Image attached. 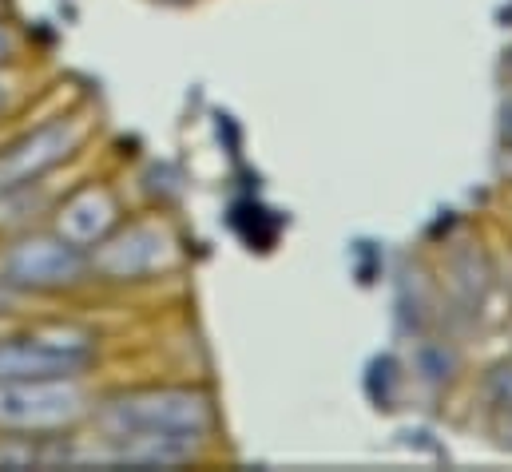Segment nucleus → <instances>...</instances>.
Wrapping results in <instances>:
<instances>
[{
    "label": "nucleus",
    "instance_id": "nucleus-1",
    "mask_svg": "<svg viewBox=\"0 0 512 472\" xmlns=\"http://www.w3.org/2000/svg\"><path fill=\"white\" fill-rule=\"evenodd\" d=\"M100 365V334L76 318H36L0 330V385L92 377Z\"/></svg>",
    "mask_w": 512,
    "mask_h": 472
},
{
    "label": "nucleus",
    "instance_id": "nucleus-2",
    "mask_svg": "<svg viewBox=\"0 0 512 472\" xmlns=\"http://www.w3.org/2000/svg\"><path fill=\"white\" fill-rule=\"evenodd\" d=\"M0 278L20 298H72L92 282L88 250L44 227H16L0 238Z\"/></svg>",
    "mask_w": 512,
    "mask_h": 472
},
{
    "label": "nucleus",
    "instance_id": "nucleus-3",
    "mask_svg": "<svg viewBox=\"0 0 512 472\" xmlns=\"http://www.w3.org/2000/svg\"><path fill=\"white\" fill-rule=\"evenodd\" d=\"M92 108H64L0 143V199L44 187L92 139Z\"/></svg>",
    "mask_w": 512,
    "mask_h": 472
},
{
    "label": "nucleus",
    "instance_id": "nucleus-4",
    "mask_svg": "<svg viewBox=\"0 0 512 472\" xmlns=\"http://www.w3.org/2000/svg\"><path fill=\"white\" fill-rule=\"evenodd\" d=\"M183 238L159 211L128 215L96 250H88L92 282L104 286H143L175 274L183 266Z\"/></svg>",
    "mask_w": 512,
    "mask_h": 472
},
{
    "label": "nucleus",
    "instance_id": "nucleus-5",
    "mask_svg": "<svg viewBox=\"0 0 512 472\" xmlns=\"http://www.w3.org/2000/svg\"><path fill=\"white\" fill-rule=\"evenodd\" d=\"M92 377H56V381H8L0 385V433L20 437H68L92 425L100 389Z\"/></svg>",
    "mask_w": 512,
    "mask_h": 472
},
{
    "label": "nucleus",
    "instance_id": "nucleus-6",
    "mask_svg": "<svg viewBox=\"0 0 512 472\" xmlns=\"http://www.w3.org/2000/svg\"><path fill=\"white\" fill-rule=\"evenodd\" d=\"M128 203L112 179H80L48 203V227L80 250H96L128 219Z\"/></svg>",
    "mask_w": 512,
    "mask_h": 472
},
{
    "label": "nucleus",
    "instance_id": "nucleus-7",
    "mask_svg": "<svg viewBox=\"0 0 512 472\" xmlns=\"http://www.w3.org/2000/svg\"><path fill=\"white\" fill-rule=\"evenodd\" d=\"M24 76H28V64L0 68V127H8L24 104Z\"/></svg>",
    "mask_w": 512,
    "mask_h": 472
},
{
    "label": "nucleus",
    "instance_id": "nucleus-8",
    "mask_svg": "<svg viewBox=\"0 0 512 472\" xmlns=\"http://www.w3.org/2000/svg\"><path fill=\"white\" fill-rule=\"evenodd\" d=\"M12 64H28V32L0 12V68H12Z\"/></svg>",
    "mask_w": 512,
    "mask_h": 472
},
{
    "label": "nucleus",
    "instance_id": "nucleus-9",
    "mask_svg": "<svg viewBox=\"0 0 512 472\" xmlns=\"http://www.w3.org/2000/svg\"><path fill=\"white\" fill-rule=\"evenodd\" d=\"M485 393H489V405L493 409H509L512 413V357H501L497 365H489Z\"/></svg>",
    "mask_w": 512,
    "mask_h": 472
},
{
    "label": "nucleus",
    "instance_id": "nucleus-10",
    "mask_svg": "<svg viewBox=\"0 0 512 472\" xmlns=\"http://www.w3.org/2000/svg\"><path fill=\"white\" fill-rule=\"evenodd\" d=\"M20 302H24V298H20V294H16V290H12V286H8L4 278H0V322H8V318H16V310H20Z\"/></svg>",
    "mask_w": 512,
    "mask_h": 472
},
{
    "label": "nucleus",
    "instance_id": "nucleus-11",
    "mask_svg": "<svg viewBox=\"0 0 512 472\" xmlns=\"http://www.w3.org/2000/svg\"><path fill=\"white\" fill-rule=\"evenodd\" d=\"M501 143L512 151V84L505 92V100H501Z\"/></svg>",
    "mask_w": 512,
    "mask_h": 472
},
{
    "label": "nucleus",
    "instance_id": "nucleus-12",
    "mask_svg": "<svg viewBox=\"0 0 512 472\" xmlns=\"http://www.w3.org/2000/svg\"><path fill=\"white\" fill-rule=\"evenodd\" d=\"M505 80H509V84H512V48H509V52H505Z\"/></svg>",
    "mask_w": 512,
    "mask_h": 472
}]
</instances>
